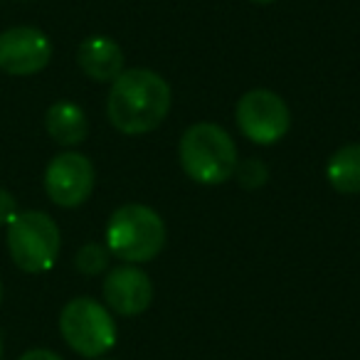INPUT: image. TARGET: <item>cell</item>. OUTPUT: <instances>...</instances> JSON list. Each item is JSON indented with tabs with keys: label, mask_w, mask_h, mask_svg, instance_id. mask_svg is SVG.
Listing matches in <instances>:
<instances>
[{
	"label": "cell",
	"mask_w": 360,
	"mask_h": 360,
	"mask_svg": "<svg viewBox=\"0 0 360 360\" xmlns=\"http://www.w3.org/2000/svg\"><path fill=\"white\" fill-rule=\"evenodd\" d=\"M106 262H109V250L99 242H89L84 245L75 257V266L86 276H94L101 274L106 269Z\"/></svg>",
	"instance_id": "obj_13"
},
{
	"label": "cell",
	"mask_w": 360,
	"mask_h": 360,
	"mask_svg": "<svg viewBox=\"0 0 360 360\" xmlns=\"http://www.w3.org/2000/svg\"><path fill=\"white\" fill-rule=\"evenodd\" d=\"M0 301H3V281H0Z\"/></svg>",
	"instance_id": "obj_18"
},
{
	"label": "cell",
	"mask_w": 360,
	"mask_h": 360,
	"mask_svg": "<svg viewBox=\"0 0 360 360\" xmlns=\"http://www.w3.org/2000/svg\"><path fill=\"white\" fill-rule=\"evenodd\" d=\"M104 299L114 314L139 316L153 301V284L139 266H116L104 279Z\"/></svg>",
	"instance_id": "obj_9"
},
{
	"label": "cell",
	"mask_w": 360,
	"mask_h": 360,
	"mask_svg": "<svg viewBox=\"0 0 360 360\" xmlns=\"http://www.w3.org/2000/svg\"><path fill=\"white\" fill-rule=\"evenodd\" d=\"M18 215V200L13 198V193L0 188V225H11Z\"/></svg>",
	"instance_id": "obj_15"
},
{
	"label": "cell",
	"mask_w": 360,
	"mask_h": 360,
	"mask_svg": "<svg viewBox=\"0 0 360 360\" xmlns=\"http://www.w3.org/2000/svg\"><path fill=\"white\" fill-rule=\"evenodd\" d=\"M20 360H62V358L57 353H52V350H47V348H35V350H27Z\"/></svg>",
	"instance_id": "obj_16"
},
{
	"label": "cell",
	"mask_w": 360,
	"mask_h": 360,
	"mask_svg": "<svg viewBox=\"0 0 360 360\" xmlns=\"http://www.w3.org/2000/svg\"><path fill=\"white\" fill-rule=\"evenodd\" d=\"M180 165L200 186H220L240 163L237 146L222 126L200 121L183 134L178 146Z\"/></svg>",
	"instance_id": "obj_2"
},
{
	"label": "cell",
	"mask_w": 360,
	"mask_h": 360,
	"mask_svg": "<svg viewBox=\"0 0 360 360\" xmlns=\"http://www.w3.org/2000/svg\"><path fill=\"white\" fill-rule=\"evenodd\" d=\"M165 247V225L155 210L139 202L124 205L106 225V250L129 264L150 262Z\"/></svg>",
	"instance_id": "obj_3"
},
{
	"label": "cell",
	"mask_w": 360,
	"mask_h": 360,
	"mask_svg": "<svg viewBox=\"0 0 360 360\" xmlns=\"http://www.w3.org/2000/svg\"><path fill=\"white\" fill-rule=\"evenodd\" d=\"M235 116L242 134L259 146H271L281 141L291 126L286 101L269 89H252L242 94Z\"/></svg>",
	"instance_id": "obj_6"
},
{
	"label": "cell",
	"mask_w": 360,
	"mask_h": 360,
	"mask_svg": "<svg viewBox=\"0 0 360 360\" xmlns=\"http://www.w3.org/2000/svg\"><path fill=\"white\" fill-rule=\"evenodd\" d=\"M47 134L60 146H79L89 134V121L82 106L75 101H55L45 116Z\"/></svg>",
	"instance_id": "obj_11"
},
{
	"label": "cell",
	"mask_w": 360,
	"mask_h": 360,
	"mask_svg": "<svg viewBox=\"0 0 360 360\" xmlns=\"http://www.w3.org/2000/svg\"><path fill=\"white\" fill-rule=\"evenodd\" d=\"M168 111L170 86L153 70H124L111 82L106 114L121 134H148L163 124Z\"/></svg>",
	"instance_id": "obj_1"
},
{
	"label": "cell",
	"mask_w": 360,
	"mask_h": 360,
	"mask_svg": "<svg viewBox=\"0 0 360 360\" xmlns=\"http://www.w3.org/2000/svg\"><path fill=\"white\" fill-rule=\"evenodd\" d=\"M60 333L75 353L101 358L116 343V323L106 306L89 296H77L62 309Z\"/></svg>",
	"instance_id": "obj_5"
},
{
	"label": "cell",
	"mask_w": 360,
	"mask_h": 360,
	"mask_svg": "<svg viewBox=\"0 0 360 360\" xmlns=\"http://www.w3.org/2000/svg\"><path fill=\"white\" fill-rule=\"evenodd\" d=\"M235 175H237V180H240L242 188L257 191V188H262L266 183L269 170H266V165L262 163L259 158H250V160H245V163H237Z\"/></svg>",
	"instance_id": "obj_14"
},
{
	"label": "cell",
	"mask_w": 360,
	"mask_h": 360,
	"mask_svg": "<svg viewBox=\"0 0 360 360\" xmlns=\"http://www.w3.org/2000/svg\"><path fill=\"white\" fill-rule=\"evenodd\" d=\"M326 178L333 191L343 195L360 193V143H348L335 150L326 163Z\"/></svg>",
	"instance_id": "obj_12"
},
{
	"label": "cell",
	"mask_w": 360,
	"mask_h": 360,
	"mask_svg": "<svg viewBox=\"0 0 360 360\" xmlns=\"http://www.w3.org/2000/svg\"><path fill=\"white\" fill-rule=\"evenodd\" d=\"M52 60V45L37 27L18 25L0 32V70L6 75L27 77L42 72Z\"/></svg>",
	"instance_id": "obj_8"
},
{
	"label": "cell",
	"mask_w": 360,
	"mask_h": 360,
	"mask_svg": "<svg viewBox=\"0 0 360 360\" xmlns=\"http://www.w3.org/2000/svg\"><path fill=\"white\" fill-rule=\"evenodd\" d=\"M82 72L94 82H114L124 72V50L119 42L104 35L86 37L77 50Z\"/></svg>",
	"instance_id": "obj_10"
},
{
	"label": "cell",
	"mask_w": 360,
	"mask_h": 360,
	"mask_svg": "<svg viewBox=\"0 0 360 360\" xmlns=\"http://www.w3.org/2000/svg\"><path fill=\"white\" fill-rule=\"evenodd\" d=\"M60 227L47 212H18L8 225V250L22 271L40 274L55 264L60 255Z\"/></svg>",
	"instance_id": "obj_4"
},
{
	"label": "cell",
	"mask_w": 360,
	"mask_h": 360,
	"mask_svg": "<svg viewBox=\"0 0 360 360\" xmlns=\"http://www.w3.org/2000/svg\"><path fill=\"white\" fill-rule=\"evenodd\" d=\"M252 3H262V6H266V3H274V0H252Z\"/></svg>",
	"instance_id": "obj_17"
},
{
	"label": "cell",
	"mask_w": 360,
	"mask_h": 360,
	"mask_svg": "<svg viewBox=\"0 0 360 360\" xmlns=\"http://www.w3.org/2000/svg\"><path fill=\"white\" fill-rule=\"evenodd\" d=\"M0 355H3V340H0Z\"/></svg>",
	"instance_id": "obj_19"
},
{
	"label": "cell",
	"mask_w": 360,
	"mask_h": 360,
	"mask_svg": "<svg viewBox=\"0 0 360 360\" xmlns=\"http://www.w3.org/2000/svg\"><path fill=\"white\" fill-rule=\"evenodd\" d=\"M45 191L60 207H79L94 191V165L77 150L55 155L45 170Z\"/></svg>",
	"instance_id": "obj_7"
}]
</instances>
